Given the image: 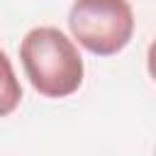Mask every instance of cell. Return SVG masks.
<instances>
[{
	"label": "cell",
	"instance_id": "6da1fadb",
	"mask_svg": "<svg viewBox=\"0 0 156 156\" xmlns=\"http://www.w3.org/2000/svg\"><path fill=\"white\" fill-rule=\"evenodd\" d=\"M22 68L44 98H68L83 83V56L56 27H34L20 44Z\"/></svg>",
	"mask_w": 156,
	"mask_h": 156
},
{
	"label": "cell",
	"instance_id": "7a4b0ae2",
	"mask_svg": "<svg viewBox=\"0 0 156 156\" xmlns=\"http://www.w3.org/2000/svg\"><path fill=\"white\" fill-rule=\"evenodd\" d=\"M73 39L95 56H115L134 34V12L127 0H76L68 12Z\"/></svg>",
	"mask_w": 156,
	"mask_h": 156
},
{
	"label": "cell",
	"instance_id": "3957f363",
	"mask_svg": "<svg viewBox=\"0 0 156 156\" xmlns=\"http://www.w3.org/2000/svg\"><path fill=\"white\" fill-rule=\"evenodd\" d=\"M20 100H22V85L15 76L10 58L5 56V51H0V117L15 112Z\"/></svg>",
	"mask_w": 156,
	"mask_h": 156
}]
</instances>
